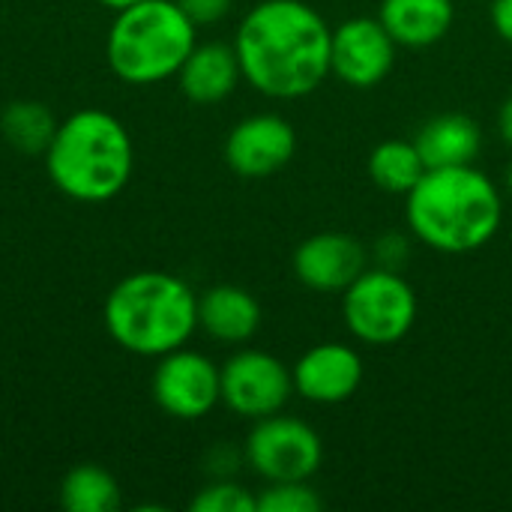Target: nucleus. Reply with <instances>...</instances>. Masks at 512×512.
Instances as JSON below:
<instances>
[{
    "mask_svg": "<svg viewBox=\"0 0 512 512\" xmlns=\"http://www.w3.org/2000/svg\"><path fill=\"white\" fill-rule=\"evenodd\" d=\"M333 27L303 0L255 3L234 36L243 78L270 99H303L330 75Z\"/></svg>",
    "mask_w": 512,
    "mask_h": 512,
    "instance_id": "f257e3e1",
    "label": "nucleus"
},
{
    "mask_svg": "<svg viewBox=\"0 0 512 512\" xmlns=\"http://www.w3.org/2000/svg\"><path fill=\"white\" fill-rule=\"evenodd\" d=\"M501 219L504 198L474 165L429 168L405 195V222L411 234L444 255L483 249L498 234Z\"/></svg>",
    "mask_w": 512,
    "mask_h": 512,
    "instance_id": "f03ea898",
    "label": "nucleus"
},
{
    "mask_svg": "<svg viewBox=\"0 0 512 512\" xmlns=\"http://www.w3.org/2000/svg\"><path fill=\"white\" fill-rule=\"evenodd\" d=\"M105 330L129 354L165 357L198 330V297L171 273H132L105 300Z\"/></svg>",
    "mask_w": 512,
    "mask_h": 512,
    "instance_id": "7ed1b4c3",
    "label": "nucleus"
},
{
    "mask_svg": "<svg viewBox=\"0 0 512 512\" xmlns=\"http://www.w3.org/2000/svg\"><path fill=\"white\" fill-rule=\"evenodd\" d=\"M45 165L63 195L93 204L108 201L132 177V138L114 114L84 108L57 123Z\"/></svg>",
    "mask_w": 512,
    "mask_h": 512,
    "instance_id": "20e7f679",
    "label": "nucleus"
},
{
    "mask_svg": "<svg viewBox=\"0 0 512 512\" xmlns=\"http://www.w3.org/2000/svg\"><path fill=\"white\" fill-rule=\"evenodd\" d=\"M195 45V21L177 0H138L117 9L105 57L120 81L144 87L177 75Z\"/></svg>",
    "mask_w": 512,
    "mask_h": 512,
    "instance_id": "39448f33",
    "label": "nucleus"
},
{
    "mask_svg": "<svg viewBox=\"0 0 512 512\" xmlns=\"http://www.w3.org/2000/svg\"><path fill=\"white\" fill-rule=\"evenodd\" d=\"M417 291L399 270L366 267L342 291V318L348 333L363 345H396L417 324Z\"/></svg>",
    "mask_w": 512,
    "mask_h": 512,
    "instance_id": "423d86ee",
    "label": "nucleus"
},
{
    "mask_svg": "<svg viewBox=\"0 0 512 512\" xmlns=\"http://www.w3.org/2000/svg\"><path fill=\"white\" fill-rule=\"evenodd\" d=\"M243 456L264 483L312 480L324 462V444L309 423L270 414L255 420Z\"/></svg>",
    "mask_w": 512,
    "mask_h": 512,
    "instance_id": "0eeeda50",
    "label": "nucleus"
},
{
    "mask_svg": "<svg viewBox=\"0 0 512 512\" xmlns=\"http://www.w3.org/2000/svg\"><path fill=\"white\" fill-rule=\"evenodd\" d=\"M222 402L246 420L279 414L291 393V369L267 351H237L222 369Z\"/></svg>",
    "mask_w": 512,
    "mask_h": 512,
    "instance_id": "6e6552de",
    "label": "nucleus"
},
{
    "mask_svg": "<svg viewBox=\"0 0 512 512\" xmlns=\"http://www.w3.org/2000/svg\"><path fill=\"white\" fill-rule=\"evenodd\" d=\"M156 405L177 420H198L222 402V372L198 351H171L153 372Z\"/></svg>",
    "mask_w": 512,
    "mask_h": 512,
    "instance_id": "1a4fd4ad",
    "label": "nucleus"
},
{
    "mask_svg": "<svg viewBox=\"0 0 512 512\" xmlns=\"http://www.w3.org/2000/svg\"><path fill=\"white\" fill-rule=\"evenodd\" d=\"M396 42L378 18H348L330 39V75L348 87H378L396 66Z\"/></svg>",
    "mask_w": 512,
    "mask_h": 512,
    "instance_id": "9d476101",
    "label": "nucleus"
},
{
    "mask_svg": "<svg viewBox=\"0 0 512 512\" xmlns=\"http://www.w3.org/2000/svg\"><path fill=\"white\" fill-rule=\"evenodd\" d=\"M297 153V132L279 114H252L225 138V162L234 174L261 180L282 171Z\"/></svg>",
    "mask_w": 512,
    "mask_h": 512,
    "instance_id": "9b49d317",
    "label": "nucleus"
},
{
    "mask_svg": "<svg viewBox=\"0 0 512 512\" xmlns=\"http://www.w3.org/2000/svg\"><path fill=\"white\" fill-rule=\"evenodd\" d=\"M366 267V246L342 231L312 234L294 249V276L321 294H342Z\"/></svg>",
    "mask_w": 512,
    "mask_h": 512,
    "instance_id": "f8f14e48",
    "label": "nucleus"
},
{
    "mask_svg": "<svg viewBox=\"0 0 512 512\" xmlns=\"http://www.w3.org/2000/svg\"><path fill=\"white\" fill-rule=\"evenodd\" d=\"M294 393L312 405H342L363 384V357L345 342L309 348L291 369Z\"/></svg>",
    "mask_w": 512,
    "mask_h": 512,
    "instance_id": "ddd939ff",
    "label": "nucleus"
},
{
    "mask_svg": "<svg viewBox=\"0 0 512 512\" xmlns=\"http://www.w3.org/2000/svg\"><path fill=\"white\" fill-rule=\"evenodd\" d=\"M414 144H417L426 168L474 165L480 156V147H483V129L474 117L447 111V114H435L432 120H426L417 129Z\"/></svg>",
    "mask_w": 512,
    "mask_h": 512,
    "instance_id": "4468645a",
    "label": "nucleus"
},
{
    "mask_svg": "<svg viewBox=\"0 0 512 512\" xmlns=\"http://www.w3.org/2000/svg\"><path fill=\"white\" fill-rule=\"evenodd\" d=\"M177 78H180V90L186 99H192L195 105H216L234 93L237 81L243 78V69H240L234 45L207 42V45L192 48Z\"/></svg>",
    "mask_w": 512,
    "mask_h": 512,
    "instance_id": "2eb2a0df",
    "label": "nucleus"
},
{
    "mask_svg": "<svg viewBox=\"0 0 512 512\" xmlns=\"http://www.w3.org/2000/svg\"><path fill=\"white\" fill-rule=\"evenodd\" d=\"M378 21L387 27L396 45L429 48L450 33L456 6L453 0H381Z\"/></svg>",
    "mask_w": 512,
    "mask_h": 512,
    "instance_id": "dca6fc26",
    "label": "nucleus"
},
{
    "mask_svg": "<svg viewBox=\"0 0 512 512\" xmlns=\"http://www.w3.org/2000/svg\"><path fill=\"white\" fill-rule=\"evenodd\" d=\"M198 327L225 345L249 342L261 327L258 300L237 285H216L198 297Z\"/></svg>",
    "mask_w": 512,
    "mask_h": 512,
    "instance_id": "f3484780",
    "label": "nucleus"
},
{
    "mask_svg": "<svg viewBox=\"0 0 512 512\" xmlns=\"http://www.w3.org/2000/svg\"><path fill=\"white\" fill-rule=\"evenodd\" d=\"M426 171L429 168L414 141L390 138L369 153V177L390 195H408Z\"/></svg>",
    "mask_w": 512,
    "mask_h": 512,
    "instance_id": "a211bd4d",
    "label": "nucleus"
},
{
    "mask_svg": "<svg viewBox=\"0 0 512 512\" xmlns=\"http://www.w3.org/2000/svg\"><path fill=\"white\" fill-rule=\"evenodd\" d=\"M60 504L69 512H111L120 504V489L105 468L78 465L60 486Z\"/></svg>",
    "mask_w": 512,
    "mask_h": 512,
    "instance_id": "6ab92c4d",
    "label": "nucleus"
},
{
    "mask_svg": "<svg viewBox=\"0 0 512 512\" xmlns=\"http://www.w3.org/2000/svg\"><path fill=\"white\" fill-rule=\"evenodd\" d=\"M0 129L3 138L27 156H39L48 150L51 138H54V117L42 102H12L3 114H0Z\"/></svg>",
    "mask_w": 512,
    "mask_h": 512,
    "instance_id": "aec40b11",
    "label": "nucleus"
},
{
    "mask_svg": "<svg viewBox=\"0 0 512 512\" xmlns=\"http://www.w3.org/2000/svg\"><path fill=\"white\" fill-rule=\"evenodd\" d=\"M324 498L309 486V480L267 483L258 495V512H321Z\"/></svg>",
    "mask_w": 512,
    "mask_h": 512,
    "instance_id": "412c9836",
    "label": "nucleus"
},
{
    "mask_svg": "<svg viewBox=\"0 0 512 512\" xmlns=\"http://www.w3.org/2000/svg\"><path fill=\"white\" fill-rule=\"evenodd\" d=\"M192 512H258V498L234 480H213L195 495Z\"/></svg>",
    "mask_w": 512,
    "mask_h": 512,
    "instance_id": "4be33fe9",
    "label": "nucleus"
},
{
    "mask_svg": "<svg viewBox=\"0 0 512 512\" xmlns=\"http://www.w3.org/2000/svg\"><path fill=\"white\" fill-rule=\"evenodd\" d=\"M372 255H375V267L399 270V273H402V267H405L408 258H411V240H408L405 234H399V231H387L384 237H378Z\"/></svg>",
    "mask_w": 512,
    "mask_h": 512,
    "instance_id": "5701e85b",
    "label": "nucleus"
},
{
    "mask_svg": "<svg viewBox=\"0 0 512 512\" xmlns=\"http://www.w3.org/2000/svg\"><path fill=\"white\" fill-rule=\"evenodd\" d=\"M177 3H180V9L198 27V24H216V21H222L228 15V9H231L234 0H177Z\"/></svg>",
    "mask_w": 512,
    "mask_h": 512,
    "instance_id": "b1692460",
    "label": "nucleus"
},
{
    "mask_svg": "<svg viewBox=\"0 0 512 512\" xmlns=\"http://www.w3.org/2000/svg\"><path fill=\"white\" fill-rule=\"evenodd\" d=\"M207 462H210V474H213L216 480H231V474L240 468V456H237L231 447H216V450H210Z\"/></svg>",
    "mask_w": 512,
    "mask_h": 512,
    "instance_id": "393cba45",
    "label": "nucleus"
},
{
    "mask_svg": "<svg viewBox=\"0 0 512 512\" xmlns=\"http://www.w3.org/2000/svg\"><path fill=\"white\" fill-rule=\"evenodd\" d=\"M489 15H492L495 33H498L504 42H510L512 45V0H492Z\"/></svg>",
    "mask_w": 512,
    "mask_h": 512,
    "instance_id": "a878e982",
    "label": "nucleus"
},
{
    "mask_svg": "<svg viewBox=\"0 0 512 512\" xmlns=\"http://www.w3.org/2000/svg\"><path fill=\"white\" fill-rule=\"evenodd\" d=\"M498 132H501L504 144H510L512 147V96H507V102H504L501 111H498Z\"/></svg>",
    "mask_w": 512,
    "mask_h": 512,
    "instance_id": "bb28decb",
    "label": "nucleus"
},
{
    "mask_svg": "<svg viewBox=\"0 0 512 512\" xmlns=\"http://www.w3.org/2000/svg\"><path fill=\"white\" fill-rule=\"evenodd\" d=\"M102 6H108V9H126V6H132V3H138V0H99Z\"/></svg>",
    "mask_w": 512,
    "mask_h": 512,
    "instance_id": "cd10ccee",
    "label": "nucleus"
},
{
    "mask_svg": "<svg viewBox=\"0 0 512 512\" xmlns=\"http://www.w3.org/2000/svg\"><path fill=\"white\" fill-rule=\"evenodd\" d=\"M507 192H510V195H512V162H510V165H507Z\"/></svg>",
    "mask_w": 512,
    "mask_h": 512,
    "instance_id": "c85d7f7f",
    "label": "nucleus"
}]
</instances>
